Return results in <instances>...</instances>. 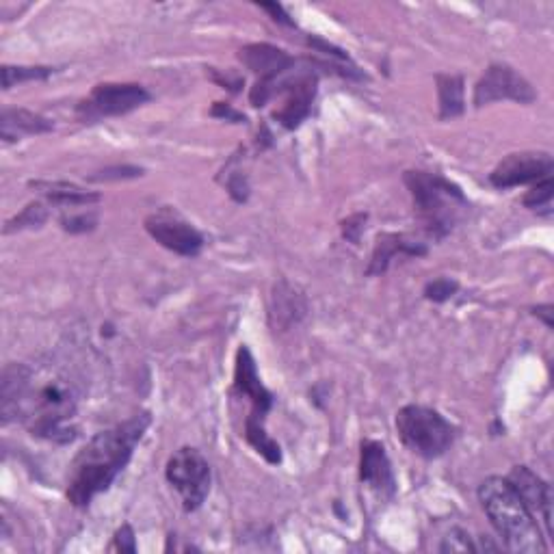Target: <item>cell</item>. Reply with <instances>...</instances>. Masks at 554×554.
<instances>
[{
    "mask_svg": "<svg viewBox=\"0 0 554 554\" xmlns=\"http://www.w3.org/2000/svg\"><path fill=\"white\" fill-rule=\"evenodd\" d=\"M360 481L371 487V490L392 500L397 494V479H394V470L386 453V446L375 440H364L360 451Z\"/></svg>",
    "mask_w": 554,
    "mask_h": 554,
    "instance_id": "obj_14",
    "label": "cell"
},
{
    "mask_svg": "<svg viewBox=\"0 0 554 554\" xmlns=\"http://www.w3.org/2000/svg\"><path fill=\"white\" fill-rule=\"evenodd\" d=\"M397 433L412 453L435 459L455 442V427L440 412L425 405H405L397 414Z\"/></svg>",
    "mask_w": 554,
    "mask_h": 554,
    "instance_id": "obj_6",
    "label": "cell"
},
{
    "mask_svg": "<svg viewBox=\"0 0 554 554\" xmlns=\"http://www.w3.org/2000/svg\"><path fill=\"white\" fill-rule=\"evenodd\" d=\"M535 314L542 316L548 327H552V306H539L535 308Z\"/></svg>",
    "mask_w": 554,
    "mask_h": 554,
    "instance_id": "obj_32",
    "label": "cell"
},
{
    "mask_svg": "<svg viewBox=\"0 0 554 554\" xmlns=\"http://www.w3.org/2000/svg\"><path fill=\"white\" fill-rule=\"evenodd\" d=\"M442 552H466V550H477L472 544H470V537L464 533V531H459V529H453L451 533H448L446 537V542L440 546Z\"/></svg>",
    "mask_w": 554,
    "mask_h": 554,
    "instance_id": "obj_27",
    "label": "cell"
},
{
    "mask_svg": "<svg viewBox=\"0 0 554 554\" xmlns=\"http://www.w3.org/2000/svg\"><path fill=\"white\" fill-rule=\"evenodd\" d=\"M552 191H554V182H552V176L539 180L535 187L524 195V206L526 208H533V210H539V208H548L552 206Z\"/></svg>",
    "mask_w": 554,
    "mask_h": 554,
    "instance_id": "obj_23",
    "label": "cell"
},
{
    "mask_svg": "<svg viewBox=\"0 0 554 554\" xmlns=\"http://www.w3.org/2000/svg\"><path fill=\"white\" fill-rule=\"evenodd\" d=\"M143 174V169L139 167H109L104 171H98V176H91L89 180L94 182H111V180H126V178H137Z\"/></svg>",
    "mask_w": 554,
    "mask_h": 554,
    "instance_id": "obj_26",
    "label": "cell"
},
{
    "mask_svg": "<svg viewBox=\"0 0 554 554\" xmlns=\"http://www.w3.org/2000/svg\"><path fill=\"white\" fill-rule=\"evenodd\" d=\"M513 490L520 496L524 507L529 509L533 520L544 524L546 539L552 537V490L546 481H542L526 466H516L507 477Z\"/></svg>",
    "mask_w": 554,
    "mask_h": 554,
    "instance_id": "obj_12",
    "label": "cell"
},
{
    "mask_svg": "<svg viewBox=\"0 0 554 554\" xmlns=\"http://www.w3.org/2000/svg\"><path fill=\"white\" fill-rule=\"evenodd\" d=\"M213 117H221V120H228V122H236L241 124L245 122V115H241L239 111H234L230 104H223V102H217L213 107Z\"/></svg>",
    "mask_w": 554,
    "mask_h": 554,
    "instance_id": "obj_30",
    "label": "cell"
},
{
    "mask_svg": "<svg viewBox=\"0 0 554 554\" xmlns=\"http://www.w3.org/2000/svg\"><path fill=\"white\" fill-rule=\"evenodd\" d=\"M115 548L122 552H137V544H135V531L130 524H124L120 531L115 533Z\"/></svg>",
    "mask_w": 554,
    "mask_h": 554,
    "instance_id": "obj_28",
    "label": "cell"
},
{
    "mask_svg": "<svg viewBox=\"0 0 554 554\" xmlns=\"http://www.w3.org/2000/svg\"><path fill=\"white\" fill-rule=\"evenodd\" d=\"M150 414H137L107 431H100L78 453L68 474V500L74 507H87L98 494L107 492L133 457Z\"/></svg>",
    "mask_w": 554,
    "mask_h": 554,
    "instance_id": "obj_2",
    "label": "cell"
},
{
    "mask_svg": "<svg viewBox=\"0 0 554 554\" xmlns=\"http://www.w3.org/2000/svg\"><path fill=\"white\" fill-rule=\"evenodd\" d=\"M148 100L150 94L137 83H102L91 91V96L85 102H81L78 113H81L83 120L91 122L100 120V117L126 115L139 109Z\"/></svg>",
    "mask_w": 554,
    "mask_h": 554,
    "instance_id": "obj_8",
    "label": "cell"
},
{
    "mask_svg": "<svg viewBox=\"0 0 554 554\" xmlns=\"http://www.w3.org/2000/svg\"><path fill=\"white\" fill-rule=\"evenodd\" d=\"M316 46H321V48H325V50H334V46H327V44H323V42H316ZM327 55H334V57H338V59H347L345 52H340V50H336V52H327Z\"/></svg>",
    "mask_w": 554,
    "mask_h": 554,
    "instance_id": "obj_33",
    "label": "cell"
},
{
    "mask_svg": "<svg viewBox=\"0 0 554 554\" xmlns=\"http://www.w3.org/2000/svg\"><path fill=\"white\" fill-rule=\"evenodd\" d=\"M50 130L52 122L26 109H5L0 115V137L5 143L18 141L24 135H44Z\"/></svg>",
    "mask_w": 554,
    "mask_h": 554,
    "instance_id": "obj_17",
    "label": "cell"
},
{
    "mask_svg": "<svg viewBox=\"0 0 554 554\" xmlns=\"http://www.w3.org/2000/svg\"><path fill=\"white\" fill-rule=\"evenodd\" d=\"M457 282L455 280H448V277H440V280H433L427 284L425 288V297L435 301V303H442V301H448L455 293H457Z\"/></svg>",
    "mask_w": 554,
    "mask_h": 554,
    "instance_id": "obj_24",
    "label": "cell"
},
{
    "mask_svg": "<svg viewBox=\"0 0 554 554\" xmlns=\"http://www.w3.org/2000/svg\"><path fill=\"white\" fill-rule=\"evenodd\" d=\"M239 59L247 70H252L258 76L260 85H267L273 91V96L277 78L295 65V59L288 52L271 44H249L241 48Z\"/></svg>",
    "mask_w": 554,
    "mask_h": 554,
    "instance_id": "obj_15",
    "label": "cell"
},
{
    "mask_svg": "<svg viewBox=\"0 0 554 554\" xmlns=\"http://www.w3.org/2000/svg\"><path fill=\"white\" fill-rule=\"evenodd\" d=\"M479 500L490 518L496 533L503 539L507 550L522 554L546 552L548 546L539 524L524 507L511 483L503 477L485 479L479 487Z\"/></svg>",
    "mask_w": 554,
    "mask_h": 554,
    "instance_id": "obj_3",
    "label": "cell"
},
{
    "mask_svg": "<svg viewBox=\"0 0 554 554\" xmlns=\"http://www.w3.org/2000/svg\"><path fill=\"white\" fill-rule=\"evenodd\" d=\"M31 189L39 191L46 197V200H50L52 204H59V206H89V204L100 202L98 193L85 191L70 182L35 180V182H31Z\"/></svg>",
    "mask_w": 554,
    "mask_h": 554,
    "instance_id": "obj_18",
    "label": "cell"
},
{
    "mask_svg": "<svg viewBox=\"0 0 554 554\" xmlns=\"http://www.w3.org/2000/svg\"><path fill=\"white\" fill-rule=\"evenodd\" d=\"M46 219H48L46 206L44 204H31V206H26L16 219L7 223L5 234L16 232V230H24V228H39Z\"/></svg>",
    "mask_w": 554,
    "mask_h": 554,
    "instance_id": "obj_22",
    "label": "cell"
},
{
    "mask_svg": "<svg viewBox=\"0 0 554 554\" xmlns=\"http://www.w3.org/2000/svg\"><path fill=\"white\" fill-rule=\"evenodd\" d=\"M145 230L156 243H161L169 252L193 258L202 252L204 236L191 223L171 215H152L145 219Z\"/></svg>",
    "mask_w": 554,
    "mask_h": 554,
    "instance_id": "obj_11",
    "label": "cell"
},
{
    "mask_svg": "<svg viewBox=\"0 0 554 554\" xmlns=\"http://www.w3.org/2000/svg\"><path fill=\"white\" fill-rule=\"evenodd\" d=\"M438 98H440V120H451L464 113V78L453 74H440L438 78Z\"/></svg>",
    "mask_w": 554,
    "mask_h": 554,
    "instance_id": "obj_20",
    "label": "cell"
},
{
    "mask_svg": "<svg viewBox=\"0 0 554 554\" xmlns=\"http://www.w3.org/2000/svg\"><path fill=\"white\" fill-rule=\"evenodd\" d=\"M535 98L537 94L531 83L509 65H490L474 87V107H485V104L498 100L531 104Z\"/></svg>",
    "mask_w": 554,
    "mask_h": 554,
    "instance_id": "obj_9",
    "label": "cell"
},
{
    "mask_svg": "<svg viewBox=\"0 0 554 554\" xmlns=\"http://www.w3.org/2000/svg\"><path fill=\"white\" fill-rule=\"evenodd\" d=\"M52 74V68H16V65H5L3 68V89H11L26 81H44Z\"/></svg>",
    "mask_w": 554,
    "mask_h": 554,
    "instance_id": "obj_21",
    "label": "cell"
},
{
    "mask_svg": "<svg viewBox=\"0 0 554 554\" xmlns=\"http://www.w3.org/2000/svg\"><path fill=\"white\" fill-rule=\"evenodd\" d=\"M405 184L414 197V210L422 226L433 239H444L455 228L461 210L468 208L464 193L457 184L427 171H407Z\"/></svg>",
    "mask_w": 554,
    "mask_h": 554,
    "instance_id": "obj_4",
    "label": "cell"
},
{
    "mask_svg": "<svg viewBox=\"0 0 554 554\" xmlns=\"http://www.w3.org/2000/svg\"><path fill=\"white\" fill-rule=\"evenodd\" d=\"M303 314H306V299H303V295H297L295 288L286 282L277 284L273 293V319H277V325H293Z\"/></svg>",
    "mask_w": 554,
    "mask_h": 554,
    "instance_id": "obj_19",
    "label": "cell"
},
{
    "mask_svg": "<svg viewBox=\"0 0 554 554\" xmlns=\"http://www.w3.org/2000/svg\"><path fill=\"white\" fill-rule=\"evenodd\" d=\"M425 256L427 247L422 243H416L407 239L405 234H379L375 243V252L371 258V267H368V275H381L394 256Z\"/></svg>",
    "mask_w": 554,
    "mask_h": 554,
    "instance_id": "obj_16",
    "label": "cell"
},
{
    "mask_svg": "<svg viewBox=\"0 0 554 554\" xmlns=\"http://www.w3.org/2000/svg\"><path fill=\"white\" fill-rule=\"evenodd\" d=\"M554 161L546 152H520L509 154L505 161H500L498 167L490 174V182L496 189H511L520 184L539 182L552 176Z\"/></svg>",
    "mask_w": 554,
    "mask_h": 554,
    "instance_id": "obj_10",
    "label": "cell"
},
{
    "mask_svg": "<svg viewBox=\"0 0 554 554\" xmlns=\"http://www.w3.org/2000/svg\"><path fill=\"white\" fill-rule=\"evenodd\" d=\"M366 221V215H355L351 219H347L342 223V234H345V239L351 241L353 245L360 243V232H362V223Z\"/></svg>",
    "mask_w": 554,
    "mask_h": 554,
    "instance_id": "obj_29",
    "label": "cell"
},
{
    "mask_svg": "<svg viewBox=\"0 0 554 554\" xmlns=\"http://www.w3.org/2000/svg\"><path fill=\"white\" fill-rule=\"evenodd\" d=\"M234 392L241 394V397L249 399V403H252V412H249L245 420L247 442L252 444L271 466L282 464V448L265 429V418L273 405V394L262 386L256 360L247 347H241L239 353H236Z\"/></svg>",
    "mask_w": 554,
    "mask_h": 554,
    "instance_id": "obj_5",
    "label": "cell"
},
{
    "mask_svg": "<svg viewBox=\"0 0 554 554\" xmlns=\"http://www.w3.org/2000/svg\"><path fill=\"white\" fill-rule=\"evenodd\" d=\"M96 215H70L61 219V226L65 232L72 234H83V232H91L96 228Z\"/></svg>",
    "mask_w": 554,
    "mask_h": 554,
    "instance_id": "obj_25",
    "label": "cell"
},
{
    "mask_svg": "<svg viewBox=\"0 0 554 554\" xmlns=\"http://www.w3.org/2000/svg\"><path fill=\"white\" fill-rule=\"evenodd\" d=\"M76 384L61 371L48 373L42 381L26 364H9L0 381V414L3 422L22 420L37 438L55 444L76 440Z\"/></svg>",
    "mask_w": 554,
    "mask_h": 554,
    "instance_id": "obj_1",
    "label": "cell"
},
{
    "mask_svg": "<svg viewBox=\"0 0 554 554\" xmlns=\"http://www.w3.org/2000/svg\"><path fill=\"white\" fill-rule=\"evenodd\" d=\"M277 91H284L286 100L284 107L275 113V120L284 128L293 130L310 115L316 96V76L310 72H301L293 78H288V81L275 85V94Z\"/></svg>",
    "mask_w": 554,
    "mask_h": 554,
    "instance_id": "obj_13",
    "label": "cell"
},
{
    "mask_svg": "<svg viewBox=\"0 0 554 554\" xmlns=\"http://www.w3.org/2000/svg\"><path fill=\"white\" fill-rule=\"evenodd\" d=\"M260 7H262V9H265V11H269V13H271V16H273V20H275V22H282V24H288V26H295V22H293V20H290V18L286 16V13H284L282 5L267 3V5H260Z\"/></svg>",
    "mask_w": 554,
    "mask_h": 554,
    "instance_id": "obj_31",
    "label": "cell"
},
{
    "mask_svg": "<svg viewBox=\"0 0 554 554\" xmlns=\"http://www.w3.org/2000/svg\"><path fill=\"white\" fill-rule=\"evenodd\" d=\"M165 477L180 494L182 507L197 511L210 492V466L197 448L184 446L169 457Z\"/></svg>",
    "mask_w": 554,
    "mask_h": 554,
    "instance_id": "obj_7",
    "label": "cell"
}]
</instances>
